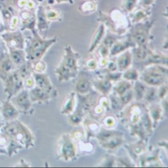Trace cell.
<instances>
[{
	"label": "cell",
	"instance_id": "cell-1",
	"mask_svg": "<svg viewBox=\"0 0 168 168\" xmlns=\"http://www.w3.org/2000/svg\"><path fill=\"white\" fill-rule=\"evenodd\" d=\"M153 25V21H147L144 23H137L131 29V39L140 47H145L149 42L150 30Z\"/></svg>",
	"mask_w": 168,
	"mask_h": 168
},
{
	"label": "cell",
	"instance_id": "cell-2",
	"mask_svg": "<svg viewBox=\"0 0 168 168\" xmlns=\"http://www.w3.org/2000/svg\"><path fill=\"white\" fill-rule=\"evenodd\" d=\"M105 26L104 24H101V25H100L98 29L94 33L93 40L89 49L90 52L93 51L95 49V48L98 46V44H99L100 42L101 41L105 35Z\"/></svg>",
	"mask_w": 168,
	"mask_h": 168
},
{
	"label": "cell",
	"instance_id": "cell-3",
	"mask_svg": "<svg viewBox=\"0 0 168 168\" xmlns=\"http://www.w3.org/2000/svg\"><path fill=\"white\" fill-rule=\"evenodd\" d=\"M163 74L157 71H151L145 76V81L152 85H159L163 81Z\"/></svg>",
	"mask_w": 168,
	"mask_h": 168
},
{
	"label": "cell",
	"instance_id": "cell-4",
	"mask_svg": "<svg viewBox=\"0 0 168 168\" xmlns=\"http://www.w3.org/2000/svg\"><path fill=\"white\" fill-rule=\"evenodd\" d=\"M134 45L133 41L131 39H129L127 41H124L123 42H119L114 45L111 50V54L112 55H116L118 54L121 52L124 51L125 50L128 48L129 47H131V46Z\"/></svg>",
	"mask_w": 168,
	"mask_h": 168
},
{
	"label": "cell",
	"instance_id": "cell-5",
	"mask_svg": "<svg viewBox=\"0 0 168 168\" xmlns=\"http://www.w3.org/2000/svg\"><path fill=\"white\" fill-rule=\"evenodd\" d=\"M67 50L68 54L65 58V66L69 69H72L74 70H76L77 69V59L72 51L70 49L68 48Z\"/></svg>",
	"mask_w": 168,
	"mask_h": 168
},
{
	"label": "cell",
	"instance_id": "cell-6",
	"mask_svg": "<svg viewBox=\"0 0 168 168\" xmlns=\"http://www.w3.org/2000/svg\"><path fill=\"white\" fill-rule=\"evenodd\" d=\"M150 15V11L149 8L146 9H140L138 10L136 12L134 13L131 17L132 23L136 24L139 23L141 20L143 19H146L147 17H149Z\"/></svg>",
	"mask_w": 168,
	"mask_h": 168
},
{
	"label": "cell",
	"instance_id": "cell-7",
	"mask_svg": "<svg viewBox=\"0 0 168 168\" xmlns=\"http://www.w3.org/2000/svg\"><path fill=\"white\" fill-rule=\"evenodd\" d=\"M131 54L128 52L122 55L119 59L118 64L121 70L127 69L131 64Z\"/></svg>",
	"mask_w": 168,
	"mask_h": 168
},
{
	"label": "cell",
	"instance_id": "cell-8",
	"mask_svg": "<svg viewBox=\"0 0 168 168\" xmlns=\"http://www.w3.org/2000/svg\"><path fill=\"white\" fill-rule=\"evenodd\" d=\"M137 0H122V5L125 11L131 12L137 5Z\"/></svg>",
	"mask_w": 168,
	"mask_h": 168
},
{
	"label": "cell",
	"instance_id": "cell-9",
	"mask_svg": "<svg viewBox=\"0 0 168 168\" xmlns=\"http://www.w3.org/2000/svg\"><path fill=\"white\" fill-rule=\"evenodd\" d=\"M90 88V83L86 80H82L78 82L77 85V90L82 93H86Z\"/></svg>",
	"mask_w": 168,
	"mask_h": 168
},
{
	"label": "cell",
	"instance_id": "cell-10",
	"mask_svg": "<svg viewBox=\"0 0 168 168\" xmlns=\"http://www.w3.org/2000/svg\"><path fill=\"white\" fill-rule=\"evenodd\" d=\"M135 54L137 58L139 59H144L147 56V52L145 50V47H140L135 50Z\"/></svg>",
	"mask_w": 168,
	"mask_h": 168
},
{
	"label": "cell",
	"instance_id": "cell-11",
	"mask_svg": "<svg viewBox=\"0 0 168 168\" xmlns=\"http://www.w3.org/2000/svg\"><path fill=\"white\" fill-rule=\"evenodd\" d=\"M124 77L128 80H136L137 78V74L135 71H129L125 74Z\"/></svg>",
	"mask_w": 168,
	"mask_h": 168
},
{
	"label": "cell",
	"instance_id": "cell-12",
	"mask_svg": "<svg viewBox=\"0 0 168 168\" xmlns=\"http://www.w3.org/2000/svg\"><path fill=\"white\" fill-rule=\"evenodd\" d=\"M130 87V85L128 83H123L119 87L117 91L119 94H123L126 90Z\"/></svg>",
	"mask_w": 168,
	"mask_h": 168
},
{
	"label": "cell",
	"instance_id": "cell-13",
	"mask_svg": "<svg viewBox=\"0 0 168 168\" xmlns=\"http://www.w3.org/2000/svg\"><path fill=\"white\" fill-rule=\"evenodd\" d=\"M12 58L14 61V62L17 63V64H20V62H21V60H22V58L21 56L17 52H15L13 54Z\"/></svg>",
	"mask_w": 168,
	"mask_h": 168
},
{
	"label": "cell",
	"instance_id": "cell-14",
	"mask_svg": "<svg viewBox=\"0 0 168 168\" xmlns=\"http://www.w3.org/2000/svg\"><path fill=\"white\" fill-rule=\"evenodd\" d=\"M37 80L38 84L42 87H44L47 85L46 81L44 80V78L41 77V76H38L37 78H36Z\"/></svg>",
	"mask_w": 168,
	"mask_h": 168
},
{
	"label": "cell",
	"instance_id": "cell-15",
	"mask_svg": "<svg viewBox=\"0 0 168 168\" xmlns=\"http://www.w3.org/2000/svg\"><path fill=\"white\" fill-rule=\"evenodd\" d=\"M155 0H141V2L143 5V6L147 7L149 8V7L153 5L154 3Z\"/></svg>",
	"mask_w": 168,
	"mask_h": 168
}]
</instances>
